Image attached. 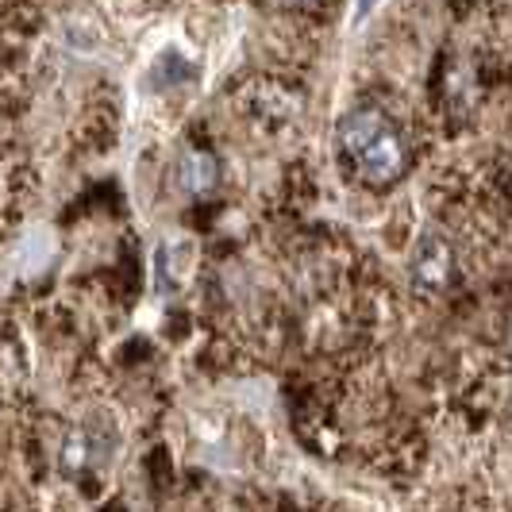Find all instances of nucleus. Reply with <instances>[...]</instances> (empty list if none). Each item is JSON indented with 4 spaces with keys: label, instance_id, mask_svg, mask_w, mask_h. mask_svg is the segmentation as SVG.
Returning a JSON list of instances; mask_svg holds the SVG:
<instances>
[{
    "label": "nucleus",
    "instance_id": "1",
    "mask_svg": "<svg viewBox=\"0 0 512 512\" xmlns=\"http://www.w3.org/2000/svg\"><path fill=\"white\" fill-rule=\"evenodd\" d=\"M339 143H343L347 158L355 162L359 178L370 181V185L393 181L401 174V166H405L401 139L385 128V120L374 116V112H355V116H347L343 128H339Z\"/></svg>",
    "mask_w": 512,
    "mask_h": 512
},
{
    "label": "nucleus",
    "instance_id": "2",
    "mask_svg": "<svg viewBox=\"0 0 512 512\" xmlns=\"http://www.w3.org/2000/svg\"><path fill=\"white\" fill-rule=\"evenodd\" d=\"M451 274V251L443 239H424L412 258V282L416 289H439Z\"/></svg>",
    "mask_w": 512,
    "mask_h": 512
},
{
    "label": "nucleus",
    "instance_id": "3",
    "mask_svg": "<svg viewBox=\"0 0 512 512\" xmlns=\"http://www.w3.org/2000/svg\"><path fill=\"white\" fill-rule=\"evenodd\" d=\"M216 181V162L208 154H185L181 158V189L185 193H208Z\"/></svg>",
    "mask_w": 512,
    "mask_h": 512
}]
</instances>
